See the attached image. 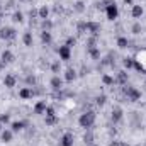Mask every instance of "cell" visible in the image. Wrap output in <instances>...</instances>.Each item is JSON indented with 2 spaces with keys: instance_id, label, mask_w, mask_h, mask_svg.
I'll return each mask as SVG.
<instances>
[{
  "instance_id": "cell-37",
  "label": "cell",
  "mask_w": 146,
  "mask_h": 146,
  "mask_svg": "<svg viewBox=\"0 0 146 146\" xmlns=\"http://www.w3.org/2000/svg\"><path fill=\"white\" fill-rule=\"evenodd\" d=\"M0 19H2V9H0Z\"/></svg>"
},
{
  "instance_id": "cell-16",
  "label": "cell",
  "mask_w": 146,
  "mask_h": 146,
  "mask_svg": "<svg viewBox=\"0 0 146 146\" xmlns=\"http://www.w3.org/2000/svg\"><path fill=\"white\" fill-rule=\"evenodd\" d=\"M115 44H117V48H119V49H127V48H129V39L121 36V37H117Z\"/></svg>"
},
{
  "instance_id": "cell-26",
  "label": "cell",
  "mask_w": 146,
  "mask_h": 146,
  "mask_svg": "<svg viewBox=\"0 0 146 146\" xmlns=\"http://www.w3.org/2000/svg\"><path fill=\"white\" fill-rule=\"evenodd\" d=\"M122 65H124V68L131 70V68L134 66V60H133V58H124V60H122Z\"/></svg>"
},
{
  "instance_id": "cell-17",
  "label": "cell",
  "mask_w": 146,
  "mask_h": 146,
  "mask_svg": "<svg viewBox=\"0 0 146 146\" xmlns=\"http://www.w3.org/2000/svg\"><path fill=\"white\" fill-rule=\"evenodd\" d=\"M2 61L7 65V63H12L14 61V54H12V51H9V49H5L3 53H2Z\"/></svg>"
},
{
  "instance_id": "cell-21",
  "label": "cell",
  "mask_w": 146,
  "mask_h": 146,
  "mask_svg": "<svg viewBox=\"0 0 146 146\" xmlns=\"http://www.w3.org/2000/svg\"><path fill=\"white\" fill-rule=\"evenodd\" d=\"M37 14H39V19H48V15H49V9H48L46 5H42V7L37 9Z\"/></svg>"
},
{
  "instance_id": "cell-23",
  "label": "cell",
  "mask_w": 146,
  "mask_h": 146,
  "mask_svg": "<svg viewBox=\"0 0 146 146\" xmlns=\"http://www.w3.org/2000/svg\"><path fill=\"white\" fill-rule=\"evenodd\" d=\"M102 82H104V85H107V87H112V85L115 83L114 76H110V75H102Z\"/></svg>"
},
{
  "instance_id": "cell-36",
  "label": "cell",
  "mask_w": 146,
  "mask_h": 146,
  "mask_svg": "<svg viewBox=\"0 0 146 146\" xmlns=\"http://www.w3.org/2000/svg\"><path fill=\"white\" fill-rule=\"evenodd\" d=\"M0 133H2V122H0Z\"/></svg>"
},
{
  "instance_id": "cell-27",
  "label": "cell",
  "mask_w": 146,
  "mask_h": 146,
  "mask_svg": "<svg viewBox=\"0 0 146 146\" xmlns=\"http://www.w3.org/2000/svg\"><path fill=\"white\" fill-rule=\"evenodd\" d=\"M26 83L33 88V87H36V76L34 75H27V78H26Z\"/></svg>"
},
{
  "instance_id": "cell-39",
  "label": "cell",
  "mask_w": 146,
  "mask_h": 146,
  "mask_svg": "<svg viewBox=\"0 0 146 146\" xmlns=\"http://www.w3.org/2000/svg\"><path fill=\"white\" fill-rule=\"evenodd\" d=\"M22 2H24V0H22Z\"/></svg>"
},
{
  "instance_id": "cell-1",
  "label": "cell",
  "mask_w": 146,
  "mask_h": 146,
  "mask_svg": "<svg viewBox=\"0 0 146 146\" xmlns=\"http://www.w3.org/2000/svg\"><path fill=\"white\" fill-rule=\"evenodd\" d=\"M78 124H80V127H83V129H92L94 124H95V112H92V110L83 112V114L78 117Z\"/></svg>"
},
{
  "instance_id": "cell-30",
  "label": "cell",
  "mask_w": 146,
  "mask_h": 146,
  "mask_svg": "<svg viewBox=\"0 0 146 146\" xmlns=\"http://www.w3.org/2000/svg\"><path fill=\"white\" fill-rule=\"evenodd\" d=\"M83 5H85L83 2H76V3H75V10H76V12H83V10H85Z\"/></svg>"
},
{
  "instance_id": "cell-2",
  "label": "cell",
  "mask_w": 146,
  "mask_h": 146,
  "mask_svg": "<svg viewBox=\"0 0 146 146\" xmlns=\"http://www.w3.org/2000/svg\"><path fill=\"white\" fill-rule=\"evenodd\" d=\"M122 94H124V97H126V100H129V102H138L139 99H141V92L136 88V87H133V85H124V88H122Z\"/></svg>"
},
{
  "instance_id": "cell-11",
  "label": "cell",
  "mask_w": 146,
  "mask_h": 146,
  "mask_svg": "<svg viewBox=\"0 0 146 146\" xmlns=\"http://www.w3.org/2000/svg\"><path fill=\"white\" fill-rule=\"evenodd\" d=\"M19 97H21L22 100H27V99H33V97H34V92H33L31 87H24V88L19 90Z\"/></svg>"
},
{
  "instance_id": "cell-15",
  "label": "cell",
  "mask_w": 146,
  "mask_h": 146,
  "mask_svg": "<svg viewBox=\"0 0 146 146\" xmlns=\"http://www.w3.org/2000/svg\"><path fill=\"white\" fill-rule=\"evenodd\" d=\"M0 136H2V141H3V143H10L12 138H14V131H12V129H5V131L0 133Z\"/></svg>"
},
{
  "instance_id": "cell-4",
  "label": "cell",
  "mask_w": 146,
  "mask_h": 146,
  "mask_svg": "<svg viewBox=\"0 0 146 146\" xmlns=\"http://www.w3.org/2000/svg\"><path fill=\"white\" fill-rule=\"evenodd\" d=\"M58 54H60V60L68 61V60L72 58V49H70V46H66V44L60 46V48H58Z\"/></svg>"
},
{
  "instance_id": "cell-33",
  "label": "cell",
  "mask_w": 146,
  "mask_h": 146,
  "mask_svg": "<svg viewBox=\"0 0 146 146\" xmlns=\"http://www.w3.org/2000/svg\"><path fill=\"white\" fill-rule=\"evenodd\" d=\"M3 66H5V63H3V61H2V60H0V72H2V70H3Z\"/></svg>"
},
{
  "instance_id": "cell-7",
  "label": "cell",
  "mask_w": 146,
  "mask_h": 146,
  "mask_svg": "<svg viewBox=\"0 0 146 146\" xmlns=\"http://www.w3.org/2000/svg\"><path fill=\"white\" fill-rule=\"evenodd\" d=\"M73 143H75V138L72 133H65L60 138V146H73Z\"/></svg>"
},
{
  "instance_id": "cell-6",
  "label": "cell",
  "mask_w": 146,
  "mask_h": 146,
  "mask_svg": "<svg viewBox=\"0 0 146 146\" xmlns=\"http://www.w3.org/2000/svg\"><path fill=\"white\" fill-rule=\"evenodd\" d=\"M0 37L5 39V41H12V39H15V31L12 27H2L0 29Z\"/></svg>"
},
{
  "instance_id": "cell-8",
  "label": "cell",
  "mask_w": 146,
  "mask_h": 146,
  "mask_svg": "<svg viewBox=\"0 0 146 146\" xmlns=\"http://www.w3.org/2000/svg\"><path fill=\"white\" fill-rule=\"evenodd\" d=\"M127 78H129V75L124 72V70H119V72L115 73V76H114L115 83H119V85H126L127 83Z\"/></svg>"
},
{
  "instance_id": "cell-32",
  "label": "cell",
  "mask_w": 146,
  "mask_h": 146,
  "mask_svg": "<svg viewBox=\"0 0 146 146\" xmlns=\"http://www.w3.org/2000/svg\"><path fill=\"white\" fill-rule=\"evenodd\" d=\"M100 3H102V5H106V7H107V5H110V3H115V2H114V0H102V2H100Z\"/></svg>"
},
{
  "instance_id": "cell-19",
  "label": "cell",
  "mask_w": 146,
  "mask_h": 146,
  "mask_svg": "<svg viewBox=\"0 0 146 146\" xmlns=\"http://www.w3.org/2000/svg\"><path fill=\"white\" fill-rule=\"evenodd\" d=\"M94 139H95L94 133H92L90 129H87V133L83 134V141H85V145H92V143H94Z\"/></svg>"
},
{
  "instance_id": "cell-9",
  "label": "cell",
  "mask_w": 146,
  "mask_h": 146,
  "mask_svg": "<svg viewBox=\"0 0 146 146\" xmlns=\"http://www.w3.org/2000/svg\"><path fill=\"white\" fill-rule=\"evenodd\" d=\"M15 83H17V78H15L14 75L7 73V75L3 76V87H5V88H14Z\"/></svg>"
},
{
  "instance_id": "cell-10",
  "label": "cell",
  "mask_w": 146,
  "mask_h": 146,
  "mask_svg": "<svg viewBox=\"0 0 146 146\" xmlns=\"http://www.w3.org/2000/svg\"><path fill=\"white\" fill-rule=\"evenodd\" d=\"M49 85H51L53 90H61V88H63V80L60 78V75H54V76L49 80Z\"/></svg>"
},
{
  "instance_id": "cell-24",
  "label": "cell",
  "mask_w": 146,
  "mask_h": 146,
  "mask_svg": "<svg viewBox=\"0 0 146 146\" xmlns=\"http://www.w3.org/2000/svg\"><path fill=\"white\" fill-rule=\"evenodd\" d=\"M51 72L54 73V75H60V72H61V63H60V60L51 63Z\"/></svg>"
},
{
  "instance_id": "cell-28",
  "label": "cell",
  "mask_w": 146,
  "mask_h": 146,
  "mask_svg": "<svg viewBox=\"0 0 146 146\" xmlns=\"http://www.w3.org/2000/svg\"><path fill=\"white\" fill-rule=\"evenodd\" d=\"M0 122H2V124L10 122V114H0Z\"/></svg>"
},
{
  "instance_id": "cell-12",
  "label": "cell",
  "mask_w": 146,
  "mask_h": 146,
  "mask_svg": "<svg viewBox=\"0 0 146 146\" xmlns=\"http://www.w3.org/2000/svg\"><path fill=\"white\" fill-rule=\"evenodd\" d=\"M143 12H145V10H143L141 5H134V3L131 5V17H133V19H139V17L143 15Z\"/></svg>"
},
{
  "instance_id": "cell-3",
  "label": "cell",
  "mask_w": 146,
  "mask_h": 146,
  "mask_svg": "<svg viewBox=\"0 0 146 146\" xmlns=\"http://www.w3.org/2000/svg\"><path fill=\"white\" fill-rule=\"evenodd\" d=\"M106 15H107L109 21H115V19H117V15H119V9H117L115 3H110V5L106 7Z\"/></svg>"
},
{
  "instance_id": "cell-31",
  "label": "cell",
  "mask_w": 146,
  "mask_h": 146,
  "mask_svg": "<svg viewBox=\"0 0 146 146\" xmlns=\"http://www.w3.org/2000/svg\"><path fill=\"white\" fill-rule=\"evenodd\" d=\"M95 100H97V106H104V104H106V100H107V97H106V95H99Z\"/></svg>"
},
{
  "instance_id": "cell-20",
  "label": "cell",
  "mask_w": 146,
  "mask_h": 146,
  "mask_svg": "<svg viewBox=\"0 0 146 146\" xmlns=\"http://www.w3.org/2000/svg\"><path fill=\"white\" fill-rule=\"evenodd\" d=\"M75 78H76V70L68 68V70L65 72V80H66V82H73Z\"/></svg>"
},
{
  "instance_id": "cell-22",
  "label": "cell",
  "mask_w": 146,
  "mask_h": 146,
  "mask_svg": "<svg viewBox=\"0 0 146 146\" xmlns=\"http://www.w3.org/2000/svg\"><path fill=\"white\" fill-rule=\"evenodd\" d=\"M51 33L49 31H42L41 33V41H42V44H51Z\"/></svg>"
},
{
  "instance_id": "cell-35",
  "label": "cell",
  "mask_w": 146,
  "mask_h": 146,
  "mask_svg": "<svg viewBox=\"0 0 146 146\" xmlns=\"http://www.w3.org/2000/svg\"><path fill=\"white\" fill-rule=\"evenodd\" d=\"M87 146H97V145H95V143H92V145H87Z\"/></svg>"
},
{
  "instance_id": "cell-34",
  "label": "cell",
  "mask_w": 146,
  "mask_h": 146,
  "mask_svg": "<svg viewBox=\"0 0 146 146\" xmlns=\"http://www.w3.org/2000/svg\"><path fill=\"white\" fill-rule=\"evenodd\" d=\"M124 3H127V5H133V0H124Z\"/></svg>"
},
{
  "instance_id": "cell-38",
  "label": "cell",
  "mask_w": 146,
  "mask_h": 146,
  "mask_svg": "<svg viewBox=\"0 0 146 146\" xmlns=\"http://www.w3.org/2000/svg\"><path fill=\"white\" fill-rule=\"evenodd\" d=\"M136 146H141V145H136Z\"/></svg>"
},
{
  "instance_id": "cell-14",
  "label": "cell",
  "mask_w": 146,
  "mask_h": 146,
  "mask_svg": "<svg viewBox=\"0 0 146 146\" xmlns=\"http://www.w3.org/2000/svg\"><path fill=\"white\" fill-rule=\"evenodd\" d=\"M46 107H48V104H46V100H39L36 106H34V114H37V115H42L44 112H46Z\"/></svg>"
},
{
  "instance_id": "cell-13",
  "label": "cell",
  "mask_w": 146,
  "mask_h": 146,
  "mask_svg": "<svg viewBox=\"0 0 146 146\" xmlns=\"http://www.w3.org/2000/svg\"><path fill=\"white\" fill-rule=\"evenodd\" d=\"M44 122H46V126H56V124H58L56 112H53V114H44Z\"/></svg>"
},
{
  "instance_id": "cell-25",
  "label": "cell",
  "mask_w": 146,
  "mask_h": 146,
  "mask_svg": "<svg viewBox=\"0 0 146 146\" xmlns=\"http://www.w3.org/2000/svg\"><path fill=\"white\" fill-rule=\"evenodd\" d=\"M131 33H133V34H136V36H139V34L143 33V27H141V24H138V22H136V24H133V27H131Z\"/></svg>"
},
{
  "instance_id": "cell-29",
  "label": "cell",
  "mask_w": 146,
  "mask_h": 146,
  "mask_svg": "<svg viewBox=\"0 0 146 146\" xmlns=\"http://www.w3.org/2000/svg\"><path fill=\"white\" fill-rule=\"evenodd\" d=\"M22 21H24L22 12H15V14H14V22H22Z\"/></svg>"
},
{
  "instance_id": "cell-18",
  "label": "cell",
  "mask_w": 146,
  "mask_h": 146,
  "mask_svg": "<svg viewBox=\"0 0 146 146\" xmlns=\"http://www.w3.org/2000/svg\"><path fill=\"white\" fill-rule=\"evenodd\" d=\"M22 41H24V46L31 48V46H33V42H34V37H33V33H24V36H22Z\"/></svg>"
},
{
  "instance_id": "cell-5",
  "label": "cell",
  "mask_w": 146,
  "mask_h": 146,
  "mask_svg": "<svg viewBox=\"0 0 146 146\" xmlns=\"http://www.w3.org/2000/svg\"><path fill=\"white\" fill-rule=\"evenodd\" d=\"M122 117H124V112H122L121 107H112V112H110V121H112L114 124L121 122V121H122Z\"/></svg>"
}]
</instances>
